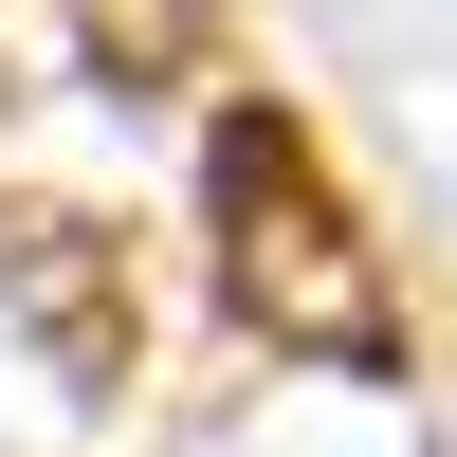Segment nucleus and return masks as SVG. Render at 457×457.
Returning a JSON list of instances; mask_svg holds the SVG:
<instances>
[{"label":"nucleus","mask_w":457,"mask_h":457,"mask_svg":"<svg viewBox=\"0 0 457 457\" xmlns=\"http://www.w3.org/2000/svg\"><path fill=\"white\" fill-rule=\"evenodd\" d=\"M0 275L37 293V329H55L73 385H129V366H146V275L92 238V220H0Z\"/></svg>","instance_id":"obj_2"},{"label":"nucleus","mask_w":457,"mask_h":457,"mask_svg":"<svg viewBox=\"0 0 457 457\" xmlns=\"http://www.w3.org/2000/svg\"><path fill=\"white\" fill-rule=\"evenodd\" d=\"M202 220H220V293H238L256 348L348 366V385H385V366H403L385 238L348 220V183H329V146L293 129V110H220V129H202Z\"/></svg>","instance_id":"obj_1"}]
</instances>
